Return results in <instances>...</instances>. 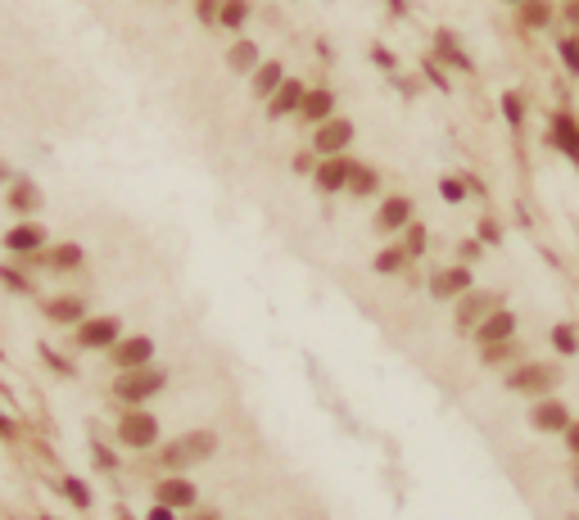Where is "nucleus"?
Instances as JSON below:
<instances>
[{
    "label": "nucleus",
    "mask_w": 579,
    "mask_h": 520,
    "mask_svg": "<svg viewBox=\"0 0 579 520\" xmlns=\"http://www.w3.org/2000/svg\"><path fill=\"white\" fill-rule=\"evenodd\" d=\"M353 155H331V159H317V168H313V186L322 190V195H344L348 190V177H353Z\"/></svg>",
    "instance_id": "3"
},
{
    "label": "nucleus",
    "mask_w": 579,
    "mask_h": 520,
    "mask_svg": "<svg viewBox=\"0 0 579 520\" xmlns=\"http://www.w3.org/2000/svg\"><path fill=\"white\" fill-rule=\"evenodd\" d=\"M164 371H155V366H136V371H127V376L113 385L118 390V398H127V403H140V398H150V394H159L164 390Z\"/></svg>",
    "instance_id": "7"
},
{
    "label": "nucleus",
    "mask_w": 579,
    "mask_h": 520,
    "mask_svg": "<svg viewBox=\"0 0 579 520\" xmlns=\"http://www.w3.org/2000/svg\"><path fill=\"white\" fill-rule=\"evenodd\" d=\"M10 208L14 213H37L41 208V190H37L32 177H14L10 181Z\"/></svg>",
    "instance_id": "21"
},
{
    "label": "nucleus",
    "mask_w": 579,
    "mask_h": 520,
    "mask_svg": "<svg viewBox=\"0 0 579 520\" xmlns=\"http://www.w3.org/2000/svg\"><path fill=\"white\" fill-rule=\"evenodd\" d=\"M285 78H290V72H285V63L267 55V59H263V63H258V68L249 72V96H254L258 105H267V100L276 96V87H281Z\"/></svg>",
    "instance_id": "12"
},
{
    "label": "nucleus",
    "mask_w": 579,
    "mask_h": 520,
    "mask_svg": "<svg viewBox=\"0 0 579 520\" xmlns=\"http://www.w3.org/2000/svg\"><path fill=\"white\" fill-rule=\"evenodd\" d=\"M63 489H68V498H72V502H82V507H87V489H82V484H72V480H68Z\"/></svg>",
    "instance_id": "39"
},
{
    "label": "nucleus",
    "mask_w": 579,
    "mask_h": 520,
    "mask_svg": "<svg viewBox=\"0 0 579 520\" xmlns=\"http://www.w3.org/2000/svg\"><path fill=\"white\" fill-rule=\"evenodd\" d=\"M548 145H552V150H561L566 159L579 164V118L566 113V109L548 113Z\"/></svg>",
    "instance_id": "6"
},
{
    "label": "nucleus",
    "mask_w": 579,
    "mask_h": 520,
    "mask_svg": "<svg viewBox=\"0 0 579 520\" xmlns=\"http://www.w3.org/2000/svg\"><path fill=\"white\" fill-rule=\"evenodd\" d=\"M430 294L434 299H462V294H471V267L466 263H449V267H440L430 276Z\"/></svg>",
    "instance_id": "8"
},
{
    "label": "nucleus",
    "mask_w": 579,
    "mask_h": 520,
    "mask_svg": "<svg viewBox=\"0 0 579 520\" xmlns=\"http://www.w3.org/2000/svg\"><path fill=\"white\" fill-rule=\"evenodd\" d=\"M150 353H155V344L145 340V335H136V340H122V344L113 348V357H118V366H122V371H136V366H145V362H150Z\"/></svg>",
    "instance_id": "20"
},
{
    "label": "nucleus",
    "mask_w": 579,
    "mask_h": 520,
    "mask_svg": "<svg viewBox=\"0 0 579 520\" xmlns=\"http://www.w3.org/2000/svg\"><path fill=\"white\" fill-rule=\"evenodd\" d=\"M308 87H313V82H304V78H295V72H290V78L276 87V96L263 105L267 122H285V118H295L299 105H304V96H308Z\"/></svg>",
    "instance_id": "2"
},
{
    "label": "nucleus",
    "mask_w": 579,
    "mask_h": 520,
    "mask_svg": "<svg viewBox=\"0 0 579 520\" xmlns=\"http://www.w3.org/2000/svg\"><path fill=\"white\" fill-rule=\"evenodd\" d=\"M82 313H87V304L82 299H55V304H46V317H55V322H82Z\"/></svg>",
    "instance_id": "26"
},
{
    "label": "nucleus",
    "mask_w": 579,
    "mask_h": 520,
    "mask_svg": "<svg viewBox=\"0 0 579 520\" xmlns=\"http://www.w3.org/2000/svg\"><path fill=\"white\" fill-rule=\"evenodd\" d=\"M480 240H484V245H498V240H502V231H498V222H489V217L480 222Z\"/></svg>",
    "instance_id": "38"
},
{
    "label": "nucleus",
    "mask_w": 579,
    "mask_h": 520,
    "mask_svg": "<svg viewBox=\"0 0 579 520\" xmlns=\"http://www.w3.org/2000/svg\"><path fill=\"white\" fill-rule=\"evenodd\" d=\"M403 254L407 258H421L425 254V245H430V236H425V227H421V222H407V227H403Z\"/></svg>",
    "instance_id": "29"
},
{
    "label": "nucleus",
    "mask_w": 579,
    "mask_h": 520,
    "mask_svg": "<svg viewBox=\"0 0 579 520\" xmlns=\"http://www.w3.org/2000/svg\"><path fill=\"white\" fill-rule=\"evenodd\" d=\"M489 313H498V294H484V289H471L457 299V326H480Z\"/></svg>",
    "instance_id": "13"
},
{
    "label": "nucleus",
    "mask_w": 579,
    "mask_h": 520,
    "mask_svg": "<svg viewBox=\"0 0 579 520\" xmlns=\"http://www.w3.org/2000/svg\"><path fill=\"white\" fill-rule=\"evenodd\" d=\"M217 14H222V0H195V19L204 28H217Z\"/></svg>",
    "instance_id": "35"
},
{
    "label": "nucleus",
    "mask_w": 579,
    "mask_h": 520,
    "mask_svg": "<svg viewBox=\"0 0 579 520\" xmlns=\"http://www.w3.org/2000/svg\"><path fill=\"white\" fill-rule=\"evenodd\" d=\"M113 340H118V317H96V322L78 326V344L82 348H109Z\"/></svg>",
    "instance_id": "16"
},
{
    "label": "nucleus",
    "mask_w": 579,
    "mask_h": 520,
    "mask_svg": "<svg viewBox=\"0 0 579 520\" xmlns=\"http://www.w3.org/2000/svg\"><path fill=\"white\" fill-rule=\"evenodd\" d=\"M557 59H561V68H566V78L579 82V32H561V37H557Z\"/></svg>",
    "instance_id": "23"
},
{
    "label": "nucleus",
    "mask_w": 579,
    "mask_h": 520,
    "mask_svg": "<svg viewBox=\"0 0 579 520\" xmlns=\"http://www.w3.org/2000/svg\"><path fill=\"white\" fill-rule=\"evenodd\" d=\"M213 449H217V434L199 430V434H186V439H177L172 449L164 453V462H168V466H190V462H204Z\"/></svg>",
    "instance_id": "9"
},
{
    "label": "nucleus",
    "mask_w": 579,
    "mask_h": 520,
    "mask_svg": "<svg viewBox=\"0 0 579 520\" xmlns=\"http://www.w3.org/2000/svg\"><path fill=\"white\" fill-rule=\"evenodd\" d=\"M407 222H412V199H407V195H390V199H381L372 227H376L381 236H403Z\"/></svg>",
    "instance_id": "11"
},
{
    "label": "nucleus",
    "mask_w": 579,
    "mask_h": 520,
    "mask_svg": "<svg viewBox=\"0 0 579 520\" xmlns=\"http://www.w3.org/2000/svg\"><path fill=\"white\" fill-rule=\"evenodd\" d=\"M159 498H164V507H190L195 489L186 480H168V484H159Z\"/></svg>",
    "instance_id": "27"
},
{
    "label": "nucleus",
    "mask_w": 579,
    "mask_h": 520,
    "mask_svg": "<svg viewBox=\"0 0 579 520\" xmlns=\"http://www.w3.org/2000/svg\"><path fill=\"white\" fill-rule=\"evenodd\" d=\"M430 46H434L430 59H440L444 68H453V72H475V59H471V50H462V37H457L453 28H434Z\"/></svg>",
    "instance_id": "4"
},
{
    "label": "nucleus",
    "mask_w": 579,
    "mask_h": 520,
    "mask_svg": "<svg viewBox=\"0 0 579 520\" xmlns=\"http://www.w3.org/2000/svg\"><path fill=\"white\" fill-rule=\"evenodd\" d=\"M548 381H552V376H548V366H525L521 376H512L507 385H512V390H539V385H548Z\"/></svg>",
    "instance_id": "32"
},
{
    "label": "nucleus",
    "mask_w": 579,
    "mask_h": 520,
    "mask_svg": "<svg viewBox=\"0 0 579 520\" xmlns=\"http://www.w3.org/2000/svg\"><path fill=\"white\" fill-rule=\"evenodd\" d=\"M367 55H372V63H376V68H385V72H390V78L399 72V55H394V50H390L385 41H376V46H372Z\"/></svg>",
    "instance_id": "34"
},
{
    "label": "nucleus",
    "mask_w": 579,
    "mask_h": 520,
    "mask_svg": "<svg viewBox=\"0 0 579 520\" xmlns=\"http://www.w3.org/2000/svg\"><path fill=\"white\" fill-rule=\"evenodd\" d=\"M344 195H353V199H376L381 195V172L372 168V164H353V177H348V190Z\"/></svg>",
    "instance_id": "19"
},
{
    "label": "nucleus",
    "mask_w": 579,
    "mask_h": 520,
    "mask_svg": "<svg viewBox=\"0 0 579 520\" xmlns=\"http://www.w3.org/2000/svg\"><path fill=\"white\" fill-rule=\"evenodd\" d=\"M118 434H122V443H131V449H150V443L159 439V425H155V416H145V412H127Z\"/></svg>",
    "instance_id": "14"
},
{
    "label": "nucleus",
    "mask_w": 579,
    "mask_h": 520,
    "mask_svg": "<svg viewBox=\"0 0 579 520\" xmlns=\"http://www.w3.org/2000/svg\"><path fill=\"white\" fill-rule=\"evenodd\" d=\"M502 118H507V127H525V96L521 91H502Z\"/></svg>",
    "instance_id": "30"
},
{
    "label": "nucleus",
    "mask_w": 579,
    "mask_h": 520,
    "mask_svg": "<svg viewBox=\"0 0 579 520\" xmlns=\"http://www.w3.org/2000/svg\"><path fill=\"white\" fill-rule=\"evenodd\" d=\"M403 267H407L403 245H390V249H381V254H376V272H381V276H394V272H403Z\"/></svg>",
    "instance_id": "31"
},
{
    "label": "nucleus",
    "mask_w": 579,
    "mask_h": 520,
    "mask_svg": "<svg viewBox=\"0 0 579 520\" xmlns=\"http://www.w3.org/2000/svg\"><path fill=\"white\" fill-rule=\"evenodd\" d=\"M440 195H444V204H462L471 190H466V177H440Z\"/></svg>",
    "instance_id": "33"
},
{
    "label": "nucleus",
    "mask_w": 579,
    "mask_h": 520,
    "mask_svg": "<svg viewBox=\"0 0 579 520\" xmlns=\"http://www.w3.org/2000/svg\"><path fill=\"white\" fill-rule=\"evenodd\" d=\"M530 421H534L539 430H566V425H570V416H566V407H561V403H539Z\"/></svg>",
    "instance_id": "25"
},
{
    "label": "nucleus",
    "mask_w": 579,
    "mask_h": 520,
    "mask_svg": "<svg viewBox=\"0 0 579 520\" xmlns=\"http://www.w3.org/2000/svg\"><path fill=\"white\" fill-rule=\"evenodd\" d=\"M290 168H295L299 177H313V168H317V155H313V145H308V150H299L295 159H290Z\"/></svg>",
    "instance_id": "37"
},
{
    "label": "nucleus",
    "mask_w": 579,
    "mask_h": 520,
    "mask_svg": "<svg viewBox=\"0 0 579 520\" xmlns=\"http://www.w3.org/2000/svg\"><path fill=\"white\" fill-rule=\"evenodd\" d=\"M421 78H425V87H434V91H453V82H449V68L440 63V59H421Z\"/></svg>",
    "instance_id": "28"
},
{
    "label": "nucleus",
    "mask_w": 579,
    "mask_h": 520,
    "mask_svg": "<svg viewBox=\"0 0 579 520\" xmlns=\"http://www.w3.org/2000/svg\"><path fill=\"white\" fill-rule=\"evenodd\" d=\"M335 105H340V100H335V87H326V82H313V87H308V96H304V105H299V113H295V122L313 131L317 122H326L331 113H340Z\"/></svg>",
    "instance_id": "5"
},
{
    "label": "nucleus",
    "mask_w": 579,
    "mask_h": 520,
    "mask_svg": "<svg viewBox=\"0 0 579 520\" xmlns=\"http://www.w3.org/2000/svg\"><path fill=\"white\" fill-rule=\"evenodd\" d=\"M263 59H267V55H263V46H258L254 37H236V41L227 46V59H222V63H227L231 78H245V82H249V72H254Z\"/></svg>",
    "instance_id": "10"
},
{
    "label": "nucleus",
    "mask_w": 579,
    "mask_h": 520,
    "mask_svg": "<svg viewBox=\"0 0 579 520\" xmlns=\"http://www.w3.org/2000/svg\"><path fill=\"white\" fill-rule=\"evenodd\" d=\"M46 245V227H37V222H19L14 231H5V249L14 254H37Z\"/></svg>",
    "instance_id": "18"
},
{
    "label": "nucleus",
    "mask_w": 579,
    "mask_h": 520,
    "mask_svg": "<svg viewBox=\"0 0 579 520\" xmlns=\"http://www.w3.org/2000/svg\"><path fill=\"white\" fill-rule=\"evenodd\" d=\"M575 489H579V480H575Z\"/></svg>",
    "instance_id": "45"
},
{
    "label": "nucleus",
    "mask_w": 579,
    "mask_h": 520,
    "mask_svg": "<svg viewBox=\"0 0 579 520\" xmlns=\"http://www.w3.org/2000/svg\"><path fill=\"white\" fill-rule=\"evenodd\" d=\"M150 520H172V511H168V507H155V511H150Z\"/></svg>",
    "instance_id": "42"
},
{
    "label": "nucleus",
    "mask_w": 579,
    "mask_h": 520,
    "mask_svg": "<svg viewBox=\"0 0 579 520\" xmlns=\"http://www.w3.org/2000/svg\"><path fill=\"white\" fill-rule=\"evenodd\" d=\"M507 5H521V0H507Z\"/></svg>",
    "instance_id": "44"
},
{
    "label": "nucleus",
    "mask_w": 579,
    "mask_h": 520,
    "mask_svg": "<svg viewBox=\"0 0 579 520\" xmlns=\"http://www.w3.org/2000/svg\"><path fill=\"white\" fill-rule=\"evenodd\" d=\"M521 23L530 28V32H543L548 23H552V0H521Z\"/></svg>",
    "instance_id": "22"
},
{
    "label": "nucleus",
    "mask_w": 579,
    "mask_h": 520,
    "mask_svg": "<svg viewBox=\"0 0 579 520\" xmlns=\"http://www.w3.org/2000/svg\"><path fill=\"white\" fill-rule=\"evenodd\" d=\"M258 14V5H254V0H222V14H217V28H222V32H245V23Z\"/></svg>",
    "instance_id": "17"
},
{
    "label": "nucleus",
    "mask_w": 579,
    "mask_h": 520,
    "mask_svg": "<svg viewBox=\"0 0 579 520\" xmlns=\"http://www.w3.org/2000/svg\"><path fill=\"white\" fill-rule=\"evenodd\" d=\"M10 181H14V168H10V164H0V186H10Z\"/></svg>",
    "instance_id": "41"
},
{
    "label": "nucleus",
    "mask_w": 579,
    "mask_h": 520,
    "mask_svg": "<svg viewBox=\"0 0 579 520\" xmlns=\"http://www.w3.org/2000/svg\"><path fill=\"white\" fill-rule=\"evenodd\" d=\"M46 267L55 272H72V267H82V245H55L46 254Z\"/></svg>",
    "instance_id": "24"
},
{
    "label": "nucleus",
    "mask_w": 579,
    "mask_h": 520,
    "mask_svg": "<svg viewBox=\"0 0 579 520\" xmlns=\"http://www.w3.org/2000/svg\"><path fill=\"white\" fill-rule=\"evenodd\" d=\"M566 439H570V453H579V425H566Z\"/></svg>",
    "instance_id": "40"
},
{
    "label": "nucleus",
    "mask_w": 579,
    "mask_h": 520,
    "mask_svg": "<svg viewBox=\"0 0 579 520\" xmlns=\"http://www.w3.org/2000/svg\"><path fill=\"white\" fill-rule=\"evenodd\" d=\"M353 140H357V122L348 113H331L326 122H317L308 131V145H313V155L317 159H331V155H348L353 150Z\"/></svg>",
    "instance_id": "1"
},
{
    "label": "nucleus",
    "mask_w": 579,
    "mask_h": 520,
    "mask_svg": "<svg viewBox=\"0 0 579 520\" xmlns=\"http://www.w3.org/2000/svg\"><path fill=\"white\" fill-rule=\"evenodd\" d=\"M552 344H557L561 353H579V340H575V326H557V331H552Z\"/></svg>",
    "instance_id": "36"
},
{
    "label": "nucleus",
    "mask_w": 579,
    "mask_h": 520,
    "mask_svg": "<svg viewBox=\"0 0 579 520\" xmlns=\"http://www.w3.org/2000/svg\"><path fill=\"white\" fill-rule=\"evenodd\" d=\"M390 10H394V14H407V0H390Z\"/></svg>",
    "instance_id": "43"
},
{
    "label": "nucleus",
    "mask_w": 579,
    "mask_h": 520,
    "mask_svg": "<svg viewBox=\"0 0 579 520\" xmlns=\"http://www.w3.org/2000/svg\"><path fill=\"white\" fill-rule=\"evenodd\" d=\"M512 335H516V317H512V313H502V308L489 313V317L475 326V340H480L484 348H489V344H507Z\"/></svg>",
    "instance_id": "15"
}]
</instances>
